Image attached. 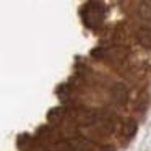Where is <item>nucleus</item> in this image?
Segmentation results:
<instances>
[{
    "instance_id": "1",
    "label": "nucleus",
    "mask_w": 151,
    "mask_h": 151,
    "mask_svg": "<svg viewBox=\"0 0 151 151\" xmlns=\"http://www.w3.org/2000/svg\"><path fill=\"white\" fill-rule=\"evenodd\" d=\"M104 7H102L101 0H89L88 7H86V13L83 17L85 24L88 28H96L104 18Z\"/></svg>"
},
{
    "instance_id": "2",
    "label": "nucleus",
    "mask_w": 151,
    "mask_h": 151,
    "mask_svg": "<svg viewBox=\"0 0 151 151\" xmlns=\"http://www.w3.org/2000/svg\"><path fill=\"white\" fill-rule=\"evenodd\" d=\"M111 96L114 99L115 104L119 106H125L128 102V88L125 83H114L111 88Z\"/></svg>"
},
{
    "instance_id": "3",
    "label": "nucleus",
    "mask_w": 151,
    "mask_h": 151,
    "mask_svg": "<svg viewBox=\"0 0 151 151\" xmlns=\"http://www.w3.org/2000/svg\"><path fill=\"white\" fill-rule=\"evenodd\" d=\"M135 37H137V42L140 44L143 49L151 50V28H148V26L138 28Z\"/></svg>"
},
{
    "instance_id": "4",
    "label": "nucleus",
    "mask_w": 151,
    "mask_h": 151,
    "mask_svg": "<svg viewBox=\"0 0 151 151\" xmlns=\"http://www.w3.org/2000/svg\"><path fill=\"white\" fill-rule=\"evenodd\" d=\"M137 132H138V122L135 120V119H128V120L125 122V125H124V132H122L125 141L133 140L135 135H137Z\"/></svg>"
},
{
    "instance_id": "5",
    "label": "nucleus",
    "mask_w": 151,
    "mask_h": 151,
    "mask_svg": "<svg viewBox=\"0 0 151 151\" xmlns=\"http://www.w3.org/2000/svg\"><path fill=\"white\" fill-rule=\"evenodd\" d=\"M140 15L145 20H151V0H145L140 5Z\"/></svg>"
},
{
    "instance_id": "6",
    "label": "nucleus",
    "mask_w": 151,
    "mask_h": 151,
    "mask_svg": "<svg viewBox=\"0 0 151 151\" xmlns=\"http://www.w3.org/2000/svg\"><path fill=\"white\" fill-rule=\"evenodd\" d=\"M148 104H150V96H148V94H143V96H141V98L137 101V111L145 112V111H146V107H148Z\"/></svg>"
},
{
    "instance_id": "7",
    "label": "nucleus",
    "mask_w": 151,
    "mask_h": 151,
    "mask_svg": "<svg viewBox=\"0 0 151 151\" xmlns=\"http://www.w3.org/2000/svg\"><path fill=\"white\" fill-rule=\"evenodd\" d=\"M91 55L94 57V59L101 60V59H104V57L107 55V50H106V47H96V49L91 50Z\"/></svg>"
},
{
    "instance_id": "8",
    "label": "nucleus",
    "mask_w": 151,
    "mask_h": 151,
    "mask_svg": "<svg viewBox=\"0 0 151 151\" xmlns=\"http://www.w3.org/2000/svg\"><path fill=\"white\" fill-rule=\"evenodd\" d=\"M60 119H62V109H52L49 114V120L50 122H60Z\"/></svg>"
},
{
    "instance_id": "9",
    "label": "nucleus",
    "mask_w": 151,
    "mask_h": 151,
    "mask_svg": "<svg viewBox=\"0 0 151 151\" xmlns=\"http://www.w3.org/2000/svg\"><path fill=\"white\" fill-rule=\"evenodd\" d=\"M59 151H75L73 150V146L70 143H67V141H62V143L59 145Z\"/></svg>"
},
{
    "instance_id": "10",
    "label": "nucleus",
    "mask_w": 151,
    "mask_h": 151,
    "mask_svg": "<svg viewBox=\"0 0 151 151\" xmlns=\"http://www.w3.org/2000/svg\"><path fill=\"white\" fill-rule=\"evenodd\" d=\"M101 151H117V150H115V146H112V145H106V146L101 148Z\"/></svg>"
}]
</instances>
